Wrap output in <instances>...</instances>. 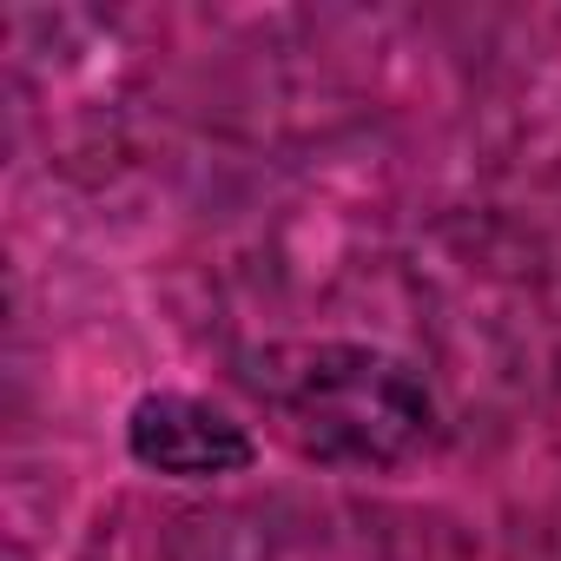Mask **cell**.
Here are the masks:
<instances>
[{
    "instance_id": "1",
    "label": "cell",
    "mask_w": 561,
    "mask_h": 561,
    "mask_svg": "<svg viewBox=\"0 0 561 561\" xmlns=\"http://www.w3.org/2000/svg\"><path fill=\"white\" fill-rule=\"evenodd\" d=\"M277 436L331 469H397L436 436L430 383L370 344H277L244 370Z\"/></svg>"
},
{
    "instance_id": "2",
    "label": "cell",
    "mask_w": 561,
    "mask_h": 561,
    "mask_svg": "<svg viewBox=\"0 0 561 561\" xmlns=\"http://www.w3.org/2000/svg\"><path fill=\"white\" fill-rule=\"evenodd\" d=\"M126 449L139 469H152L165 482H225L257 462L251 430L192 390H146L126 410Z\"/></svg>"
}]
</instances>
